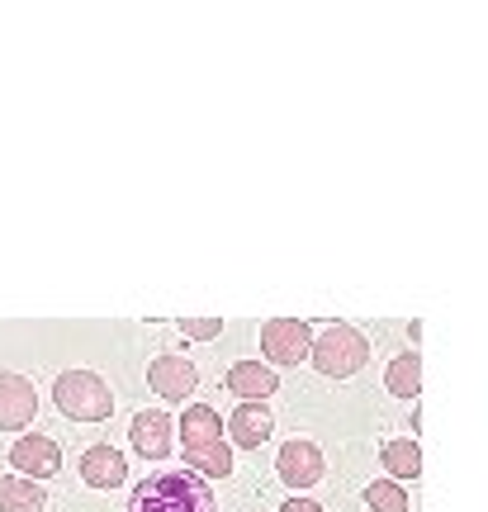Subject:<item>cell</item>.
Segmentation results:
<instances>
[{"mask_svg":"<svg viewBox=\"0 0 488 512\" xmlns=\"http://www.w3.org/2000/svg\"><path fill=\"white\" fill-rule=\"evenodd\" d=\"M147 384H152L166 403H185L199 389V370L190 366L185 356H176V351H162V356L147 366Z\"/></svg>","mask_w":488,"mask_h":512,"instance_id":"obj_8","label":"cell"},{"mask_svg":"<svg viewBox=\"0 0 488 512\" xmlns=\"http://www.w3.org/2000/svg\"><path fill=\"white\" fill-rule=\"evenodd\" d=\"M380 465L389 470V479H417L422 475V451H417V441L413 437H394V441H384L380 446Z\"/></svg>","mask_w":488,"mask_h":512,"instance_id":"obj_15","label":"cell"},{"mask_svg":"<svg viewBox=\"0 0 488 512\" xmlns=\"http://www.w3.org/2000/svg\"><path fill=\"white\" fill-rule=\"evenodd\" d=\"M185 465H195V475L204 479H228L233 475V446L228 441H209V446H195L185 451Z\"/></svg>","mask_w":488,"mask_h":512,"instance_id":"obj_17","label":"cell"},{"mask_svg":"<svg viewBox=\"0 0 488 512\" xmlns=\"http://www.w3.org/2000/svg\"><path fill=\"white\" fill-rule=\"evenodd\" d=\"M308 347H313V328L304 318H266L261 323V351L271 366H299L308 361Z\"/></svg>","mask_w":488,"mask_h":512,"instance_id":"obj_4","label":"cell"},{"mask_svg":"<svg viewBox=\"0 0 488 512\" xmlns=\"http://www.w3.org/2000/svg\"><path fill=\"white\" fill-rule=\"evenodd\" d=\"M81 479H86L91 489H119L128 479V465L109 441H100V446H86V451H81Z\"/></svg>","mask_w":488,"mask_h":512,"instance_id":"obj_11","label":"cell"},{"mask_svg":"<svg viewBox=\"0 0 488 512\" xmlns=\"http://www.w3.org/2000/svg\"><path fill=\"white\" fill-rule=\"evenodd\" d=\"M365 508L370 512H408V494H403L398 479H375V484L365 489Z\"/></svg>","mask_w":488,"mask_h":512,"instance_id":"obj_18","label":"cell"},{"mask_svg":"<svg viewBox=\"0 0 488 512\" xmlns=\"http://www.w3.org/2000/svg\"><path fill=\"white\" fill-rule=\"evenodd\" d=\"M280 512H323V503H313V498H299V494H294L290 503H280Z\"/></svg>","mask_w":488,"mask_h":512,"instance_id":"obj_20","label":"cell"},{"mask_svg":"<svg viewBox=\"0 0 488 512\" xmlns=\"http://www.w3.org/2000/svg\"><path fill=\"white\" fill-rule=\"evenodd\" d=\"M384 389H389L394 399H417V389H422V361H417V351H403V356L389 361Z\"/></svg>","mask_w":488,"mask_h":512,"instance_id":"obj_16","label":"cell"},{"mask_svg":"<svg viewBox=\"0 0 488 512\" xmlns=\"http://www.w3.org/2000/svg\"><path fill=\"white\" fill-rule=\"evenodd\" d=\"M271 432H275V418L266 403H237L233 418H228V441L242 446V451H256Z\"/></svg>","mask_w":488,"mask_h":512,"instance_id":"obj_9","label":"cell"},{"mask_svg":"<svg viewBox=\"0 0 488 512\" xmlns=\"http://www.w3.org/2000/svg\"><path fill=\"white\" fill-rule=\"evenodd\" d=\"M228 389H233L242 403H266L280 389V380H275L271 366H261V361H237L233 370H228Z\"/></svg>","mask_w":488,"mask_h":512,"instance_id":"obj_12","label":"cell"},{"mask_svg":"<svg viewBox=\"0 0 488 512\" xmlns=\"http://www.w3.org/2000/svg\"><path fill=\"white\" fill-rule=\"evenodd\" d=\"M181 332L190 342H209V337L223 332V318H181Z\"/></svg>","mask_w":488,"mask_h":512,"instance_id":"obj_19","label":"cell"},{"mask_svg":"<svg viewBox=\"0 0 488 512\" xmlns=\"http://www.w3.org/2000/svg\"><path fill=\"white\" fill-rule=\"evenodd\" d=\"M53 403L76 422H105L114 413V394L95 370H62L53 384Z\"/></svg>","mask_w":488,"mask_h":512,"instance_id":"obj_3","label":"cell"},{"mask_svg":"<svg viewBox=\"0 0 488 512\" xmlns=\"http://www.w3.org/2000/svg\"><path fill=\"white\" fill-rule=\"evenodd\" d=\"M171 427H176V422L166 418L162 408H147V413H138V418H133V427H128V432H133V446H138V456H147V460H166V456H171V437H176Z\"/></svg>","mask_w":488,"mask_h":512,"instance_id":"obj_10","label":"cell"},{"mask_svg":"<svg viewBox=\"0 0 488 512\" xmlns=\"http://www.w3.org/2000/svg\"><path fill=\"white\" fill-rule=\"evenodd\" d=\"M128 512H218V503L195 470H152L133 489Z\"/></svg>","mask_w":488,"mask_h":512,"instance_id":"obj_1","label":"cell"},{"mask_svg":"<svg viewBox=\"0 0 488 512\" xmlns=\"http://www.w3.org/2000/svg\"><path fill=\"white\" fill-rule=\"evenodd\" d=\"M308 361H313V370L327 375V380H346V375L365 370V361H370V342H365L351 323H327V328L313 337Z\"/></svg>","mask_w":488,"mask_h":512,"instance_id":"obj_2","label":"cell"},{"mask_svg":"<svg viewBox=\"0 0 488 512\" xmlns=\"http://www.w3.org/2000/svg\"><path fill=\"white\" fill-rule=\"evenodd\" d=\"M176 427H181L185 451H195V446H209V441H223V418H218V408H209V403H190Z\"/></svg>","mask_w":488,"mask_h":512,"instance_id":"obj_13","label":"cell"},{"mask_svg":"<svg viewBox=\"0 0 488 512\" xmlns=\"http://www.w3.org/2000/svg\"><path fill=\"white\" fill-rule=\"evenodd\" d=\"M10 465L24 479H53L62 470V446L53 437H43V432H29V437H19L10 446Z\"/></svg>","mask_w":488,"mask_h":512,"instance_id":"obj_7","label":"cell"},{"mask_svg":"<svg viewBox=\"0 0 488 512\" xmlns=\"http://www.w3.org/2000/svg\"><path fill=\"white\" fill-rule=\"evenodd\" d=\"M48 508V494L38 479L24 475H0V512H43Z\"/></svg>","mask_w":488,"mask_h":512,"instance_id":"obj_14","label":"cell"},{"mask_svg":"<svg viewBox=\"0 0 488 512\" xmlns=\"http://www.w3.org/2000/svg\"><path fill=\"white\" fill-rule=\"evenodd\" d=\"M275 470H280V479L290 484L294 494L313 489V484L327 475L323 451H318L313 441H304V437H294V441H285V446H280V456H275Z\"/></svg>","mask_w":488,"mask_h":512,"instance_id":"obj_5","label":"cell"},{"mask_svg":"<svg viewBox=\"0 0 488 512\" xmlns=\"http://www.w3.org/2000/svg\"><path fill=\"white\" fill-rule=\"evenodd\" d=\"M38 418V389L15 370H0V432H19Z\"/></svg>","mask_w":488,"mask_h":512,"instance_id":"obj_6","label":"cell"}]
</instances>
